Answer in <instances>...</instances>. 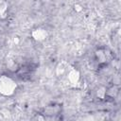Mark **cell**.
Listing matches in <instances>:
<instances>
[{"label":"cell","mask_w":121,"mask_h":121,"mask_svg":"<svg viewBox=\"0 0 121 121\" xmlns=\"http://www.w3.org/2000/svg\"><path fill=\"white\" fill-rule=\"evenodd\" d=\"M16 82L9 76L2 75L0 77V94L4 96H10L16 91Z\"/></svg>","instance_id":"6da1fadb"},{"label":"cell","mask_w":121,"mask_h":121,"mask_svg":"<svg viewBox=\"0 0 121 121\" xmlns=\"http://www.w3.org/2000/svg\"><path fill=\"white\" fill-rule=\"evenodd\" d=\"M67 78L71 83H77L78 81V78H79V74H78V72L77 70L71 69V70L68 71Z\"/></svg>","instance_id":"7a4b0ae2"}]
</instances>
